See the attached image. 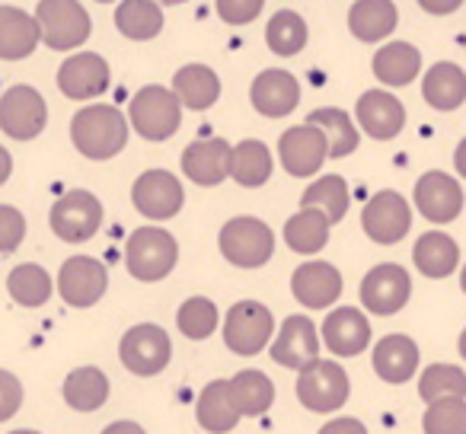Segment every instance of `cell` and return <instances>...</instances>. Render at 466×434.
I'll return each mask as SVG.
<instances>
[{
    "instance_id": "obj_22",
    "label": "cell",
    "mask_w": 466,
    "mask_h": 434,
    "mask_svg": "<svg viewBox=\"0 0 466 434\" xmlns=\"http://www.w3.org/2000/svg\"><path fill=\"white\" fill-rule=\"evenodd\" d=\"M249 103L259 116L266 118H285L300 106V84L291 71L281 67H266L256 74L253 86H249Z\"/></svg>"
},
{
    "instance_id": "obj_33",
    "label": "cell",
    "mask_w": 466,
    "mask_h": 434,
    "mask_svg": "<svg viewBox=\"0 0 466 434\" xmlns=\"http://www.w3.org/2000/svg\"><path fill=\"white\" fill-rule=\"evenodd\" d=\"M173 90L188 112H205L220 99V77L208 65H186L173 74Z\"/></svg>"
},
{
    "instance_id": "obj_48",
    "label": "cell",
    "mask_w": 466,
    "mask_h": 434,
    "mask_svg": "<svg viewBox=\"0 0 466 434\" xmlns=\"http://www.w3.org/2000/svg\"><path fill=\"white\" fill-rule=\"evenodd\" d=\"M419 7L431 16H447V14H457L463 7V0H419Z\"/></svg>"
},
{
    "instance_id": "obj_20",
    "label": "cell",
    "mask_w": 466,
    "mask_h": 434,
    "mask_svg": "<svg viewBox=\"0 0 466 434\" xmlns=\"http://www.w3.org/2000/svg\"><path fill=\"white\" fill-rule=\"evenodd\" d=\"M323 348L336 358H355L370 345V319L358 307H332L319 326Z\"/></svg>"
},
{
    "instance_id": "obj_7",
    "label": "cell",
    "mask_w": 466,
    "mask_h": 434,
    "mask_svg": "<svg viewBox=\"0 0 466 434\" xmlns=\"http://www.w3.org/2000/svg\"><path fill=\"white\" fill-rule=\"evenodd\" d=\"M103 201L86 188H67L55 198L48 211V227L65 243H86L103 227Z\"/></svg>"
},
{
    "instance_id": "obj_25",
    "label": "cell",
    "mask_w": 466,
    "mask_h": 434,
    "mask_svg": "<svg viewBox=\"0 0 466 434\" xmlns=\"http://www.w3.org/2000/svg\"><path fill=\"white\" fill-rule=\"evenodd\" d=\"M109 377H106L103 368L96 364H84V368H74L71 374L65 377V387H61V396H65L67 409L80 415L99 412V409L109 402Z\"/></svg>"
},
{
    "instance_id": "obj_28",
    "label": "cell",
    "mask_w": 466,
    "mask_h": 434,
    "mask_svg": "<svg viewBox=\"0 0 466 434\" xmlns=\"http://www.w3.org/2000/svg\"><path fill=\"white\" fill-rule=\"evenodd\" d=\"M329 230L332 221L317 207H300L298 214H291L285 221V230H281V240L291 253L298 256H317L326 249L329 243Z\"/></svg>"
},
{
    "instance_id": "obj_3",
    "label": "cell",
    "mask_w": 466,
    "mask_h": 434,
    "mask_svg": "<svg viewBox=\"0 0 466 434\" xmlns=\"http://www.w3.org/2000/svg\"><path fill=\"white\" fill-rule=\"evenodd\" d=\"M182 112L186 106L179 103L173 86H141L135 96L128 99V122L131 131L141 135L144 141H169L176 131L182 128Z\"/></svg>"
},
{
    "instance_id": "obj_46",
    "label": "cell",
    "mask_w": 466,
    "mask_h": 434,
    "mask_svg": "<svg viewBox=\"0 0 466 434\" xmlns=\"http://www.w3.org/2000/svg\"><path fill=\"white\" fill-rule=\"evenodd\" d=\"M23 396H26V389H23L20 377L14 370H0V421H10L20 412Z\"/></svg>"
},
{
    "instance_id": "obj_53",
    "label": "cell",
    "mask_w": 466,
    "mask_h": 434,
    "mask_svg": "<svg viewBox=\"0 0 466 434\" xmlns=\"http://www.w3.org/2000/svg\"><path fill=\"white\" fill-rule=\"evenodd\" d=\"M460 355H463V361H466V329H463V336H460Z\"/></svg>"
},
{
    "instance_id": "obj_39",
    "label": "cell",
    "mask_w": 466,
    "mask_h": 434,
    "mask_svg": "<svg viewBox=\"0 0 466 434\" xmlns=\"http://www.w3.org/2000/svg\"><path fill=\"white\" fill-rule=\"evenodd\" d=\"M307 39H310L307 20L300 14H294V10H279L266 26V45L272 48V55H279V58H294V55H300L307 48Z\"/></svg>"
},
{
    "instance_id": "obj_44",
    "label": "cell",
    "mask_w": 466,
    "mask_h": 434,
    "mask_svg": "<svg viewBox=\"0 0 466 434\" xmlns=\"http://www.w3.org/2000/svg\"><path fill=\"white\" fill-rule=\"evenodd\" d=\"M26 240V214L14 205H0V256H10Z\"/></svg>"
},
{
    "instance_id": "obj_15",
    "label": "cell",
    "mask_w": 466,
    "mask_h": 434,
    "mask_svg": "<svg viewBox=\"0 0 466 434\" xmlns=\"http://www.w3.org/2000/svg\"><path fill=\"white\" fill-rule=\"evenodd\" d=\"M319 348H323V338H319L317 323L307 313H294V317L281 319L279 332L268 345V355L281 368L304 370L319 358Z\"/></svg>"
},
{
    "instance_id": "obj_16",
    "label": "cell",
    "mask_w": 466,
    "mask_h": 434,
    "mask_svg": "<svg viewBox=\"0 0 466 434\" xmlns=\"http://www.w3.org/2000/svg\"><path fill=\"white\" fill-rule=\"evenodd\" d=\"M112 84V67L96 52H71L58 67V90L74 103H93Z\"/></svg>"
},
{
    "instance_id": "obj_31",
    "label": "cell",
    "mask_w": 466,
    "mask_h": 434,
    "mask_svg": "<svg viewBox=\"0 0 466 434\" xmlns=\"http://www.w3.org/2000/svg\"><path fill=\"white\" fill-rule=\"evenodd\" d=\"M400 10L393 0H355L349 10V29L358 42H383L393 35Z\"/></svg>"
},
{
    "instance_id": "obj_12",
    "label": "cell",
    "mask_w": 466,
    "mask_h": 434,
    "mask_svg": "<svg viewBox=\"0 0 466 434\" xmlns=\"http://www.w3.org/2000/svg\"><path fill=\"white\" fill-rule=\"evenodd\" d=\"M48 125V103L35 86L16 84L0 96V131L14 141H35Z\"/></svg>"
},
{
    "instance_id": "obj_43",
    "label": "cell",
    "mask_w": 466,
    "mask_h": 434,
    "mask_svg": "<svg viewBox=\"0 0 466 434\" xmlns=\"http://www.w3.org/2000/svg\"><path fill=\"white\" fill-rule=\"evenodd\" d=\"M421 428L425 434H466V399L444 396V399L428 402Z\"/></svg>"
},
{
    "instance_id": "obj_4",
    "label": "cell",
    "mask_w": 466,
    "mask_h": 434,
    "mask_svg": "<svg viewBox=\"0 0 466 434\" xmlns=\"http://www.w3.org/2000/svg\"><path fill=\"white\" fill-rule=\"evenodd\" d=\"M218 249L237 268H262L275 256V230L262 217L237 214L220 227Z\"/></svg>"
},
{
    "instance_id": "obj_13",
    "label": "cell",
    "mask_w": 466,
    "mask_h": 434,
    "mask_svg": "<svg viewBox=\"0 0 466 434\" xmlns=\"http://www.w3.org/2000/svg\"><path fill=\"white\" fill-rule=\"evenodd\" d=\"M279 160L281 169L294 179H310L323 169V163L329 160V141H326L323 128L310 122H300L294 128H288L279 141Z\"/></svg>"
},
{
    "instance_id": "obj_34",
    "label": "cell",
    "mask_w": 466,
    "mask_h": 434,
    "mask_svg": "<svg viewBox=\"0 0 466 434\" xmlns=\"http://www.w3.org/2000/svg\"><path fill=\"white\" fill-rule=\"evenodd\" d=\"M370 67L383 86H409L421 71V52L409 42H387L374 55Z\"/></svg>"
},
{
    "instance_id": "obj_38",
    "label": "cell",
    "mask_w": 466,
    "mask_h": 434,
    "mask_svg": "<svg viewBox=\"0 0 466 434\" xmlns=\"http://www.w3.org/2000/svg\"><path fill=\"white\" fill-rule=\"evenodd\" d=\"M307 122L323 128L326 141H329V160H342V156L355 154L358 150V125L351 122V116L345 109H336V106H323V109H313L307 116Z\"/></svg>"
},
{
    "instance_id": "obj_40",
    "label": "cell",
    "mask_w": 466,
    "mask_h": 434,
    "mask_svg": "<svg viewBox=\"0 0 466 434\" xmlns=\"http://www.w3.org/2000/svg\"><path fill=\"white\" fill-rule=\"evenodd\" d=\"M300 207H317V211H323L332 224L345 221V214H349V182L336 173L319 176L313 186L304 188Z\"/></svg>"
},
{
    "instance_id": "obj_6",
    "label": "cell",
    "mask_w": 466,
    "mask_h": 434,
    "mask_svg": "<svg viewBox=\"0 0 466 434\" xmlns=\"http://www.w3.org/2000/svg\"><path fill=\"white\" fill-rule=\"evenodd\" d=\"M294 389H298V399L307 412L332 415L349 402L351 380L342 364H336L332 358H317L304 370H298V387Z\"/></svg>"
},
{
    "instance_id": "obj_17",
    "label": "cell",
    "mask_w": 466,
    "mask_h": 434,
    "mask_svg": "<svg viewBox=\"0 0 466 434\" xmlns=\"http://www.w3.org/2000/svg\"><path fill=\"white\" fill-rule=\"evenodd\" d=\"M409 294H412V278L396 262L374 266L361 278V307L368 313H377V317L400 313L409 304Z\"/></svg>"
},
{
    "instance_id": "obj_5",
    "label": "cell",
    "mask_w": 466,
    "mask_h": 434,
    "mask_svg": "<svg viewBox=\"0 0 466 434\" xmlns=\"http://www.w3.org/2000/svg\"><path fill=\"white\" fill-rule=\"evenodd\" d=\"M220 332H224V345L230 348V355L256 358L259 351H266L272 345L279 326H275V317L266 304H259V300H237L224 313Z\"/></svg>"
},
{
    "instance_id": "obj_37",
    "label": "cell",
    "mask_w": 466,
    "mask_h": 434,
    "mask_svg": "<svg viewBox=\"0 0 466 434\" xmlns=\"http://www.w3.org/2000/svg\"><path fill=\"white\" fill-rule=\"evenodd\" d=\"M7 294L14 298V304L26 307V310H39L52 300V294H58V288L42 266L23 262L7 275Z\"/></svg>"
},
{
    "instance_id": "obj_36",
    "label": "cell",
    "mask_w": 466,
    "mask_h": 434,
    "mask_svg": "<svg viewBox=\"0 0 466 434\" xmlns=\"http://www.w3.org/2000/svg\"><path fill=\"white\" fill-rule=\"evenodd\" d=\"M116 29L131 42H150L163 33V7L157 0H118Z\"/></svg>"
},
{
    "instance_id": "obj_8",
    "label": "cell",
    "mask_w": 466,
    "mask_h": 434,
    "mask_svg": "<svg viewBox=\"0 0 466 434\" xmlns=\"http://www.w3.org/2000/svg\"><path fill=\"white\" fill-rule=\"evenodd\" d=\"M35 23L52 52H77L93 33V20L77 0H39Z\"/></svg>"
},
{
    "instance_id": "obj_2",
    "label": "cell",
    "mask_w": 466,
    "mask_h": 434,
    "mask_svg": "<svg viewBox=\"0 0 466 434\" xmlns=\"http://www.w3.org/2000/svg\"><path fill=\"white\" fill-rule=\"evenodd\" d=\"M176 262H179V240L167 227L144 224V227L131 230L128 243H125V268L135 281L154 285V281L169 278Z\"/></svg>"
},
{
    "instance_id": "obj_50",
    "label": "cell",
    "mask_w": 466,
    "mask_h": 434,
    "mask_svg": "<svg viewBox=\"0 0 466 434\" xmlns=\"http://www.w3.org/2000/svg\"><path fill=\"white\" fill-rule=\"evenodd\" d=\"M14 176V156H10L7 147H0V186Z\"/></svg>"
},
{
    "instance_id": "obj_49",
    "label": "cell",
    "mask_w": 466,
    "mask_h": 434,
    "mask_svg": "<svg viewBox=\"0 0 466 434\" xmlns=\"http://www.w3.org/2000/svg\"><path fill=\"white\" fill-rule=\"evenodd\" d=\"M99 434H147V431H144V425H137V421L118 419V421H112V425H106Z\"/></svg>"
},
{
    "instance_id": "obj_54",
    "label": "cell",
    "mask_w": 466,
    "mask_h": 434,
    "mask_svg": "<svg viewBox=\"0 0 466 434\" xmlns=\"http://www.w3.org/2000/svg\"><path fill=\"white\" fill-rule=\"evenodd\" d=\"M10 434H42V431H33V428H16V431H10Z\"/></svg>"
},
{
    "instance_id": "obj_29",
    "label": "cell",
    "mask_w": 466,
    "mask_h": 434,
    "mask_svg": "<svg viewBox=\"0 0 466 434\" xmlns=\"http://www.w3.org/2000/svg\"><path fill=\"white\" fill-rule=\"evenodd\" d=\"M230 399L243 419H259L275 406V383L266 370L243 368L230 377Z\"/></svg>"
},
{
    "instance_id": "obj_1",
    "label": "cell",
    "mask_w": 466,
    "mask_h": 434,
    "mask_svg": "<svg viewBox=\"0 0 466 434\" xmlns=\"http://www.w3.org/2000/svg\"><path fill=\"white\" fill-rule=\"evenodd\" d=\"M128 116L109 103H90L77 109V116L71 118V144L77 147L80 156L96 163H106L122 154L128 147Z\"/></svg>"
},
{
    "instance_id": "obj_47",
    "label": "cell",
    "mask_w": 466,
    "mask_h": 434,
    "mask_svg": "<svg viewBox=\"0 0 466 434\" xmlns=\"http://www.w3.org/2000/svg\"><path fill=\"white\" fill-rule=\"evenodd\" d=\"M317 434H368L364 421L351 419V415H339V419H329Z\"/></svg>"
},
{
    "instance_id": "obj_10",
    "label": "cell",
    "mask_w": 466,
    "mask_h": 434,
    "mask_svg": "<svg viewBox=\"0 0 466 434\" xmlns=\"http://www.w3.org/2000/svg\"><path fill=\"white\" fill-rule=\"evenodd\" d=\"M131 205L150 224L173 221L186 205V186L169 169H144L131 186Z\"/></svg>"
},
{
    "instance_id": "obj_52",
    "label": "cell",
    "mask_w": 466,
    "mask_h": 434,
    "mask_svg": "<svg viewBox=\"0 0 466 434\" xmlns=\"http://www.w3.org/2000/svg\"><path fill=\"white\" fill-rule=\"evenodd\" d=\"M160 7H179V4H186V0H157Z\"/></svg>"
},
{
    "instance_id": "obj_55",
    "label": "cell",
    "mask_w": 466,
    "mask_h": 434,
    "mask_svg": "<svg viewBox=\"0 0 466 434\" xmlns=\"http://www.w3.org/2000/svg\"><path fill=\"white\" fill-rule=\"evenodd\" d=\"M460 288H463V294H466V266H463V272H460Z\"/></svg>"
},
{
    "instance_id": "obj_24",
    "label": "cell",
    "mask_w": 466,
    "mask_h": 434,
    "mask_svg": "<svg viewBox=\"0 0 466 434\" xmlns=\"http://www.w3.org/2000/svg\"><path fill=\"white\" fill-rule=\"evenodd\" d=\"M42 29L35 14L0 4V61H23L39 48Z\"/></svg>"
},
{
    "instance_id": "obj_32",
    "label": "cell",
    "mask_w": 466,
    "mask_h": 434,
    "mask_svg": "<svg viewBox=\"0 0 466 434\" xmlns=\"http://www.w3.org/2000/svg\"><path fill=\"white\" fill-rule=\"evenodd\" d=\"M275 173V156L266 141L259 137H247V141L233 144L230 154V179L243 188H259L272 179Z\"/></svg>"
},
{
    "instance_id": "obj_14",
    "label": "cell",
    "mask_w": 466,
    "mask_h": 434,
    "mask_svg": "<svg viewBox=\"0 0 466 434\" xmlns=\"http://www.w3.org/2000/svg\"><path fill=\"white\" fill-rule=\"evenodd\" d=\"M361 227L380 247H393L412 227V207L393 188H380V192L370 195V201L361 211Z\"/></svg>"
},
{
    "instance_id": "obj_30",
    "label": "cell",
    "mask_w": 466,
    "mask_h": 434,
    "mask_svg": "<svg viewBox=\"0 0 466 434\" xmlns=\"http://www.w3.org/2000/svg\"><path fill=\"white\" fill-rule=\"evenodd\" d=\"M195 419L208 434H230L240 425L243 415L237 412L230 399V383L227 380H211L205 383V389L195 399Z\"/></svg>"
},
{
    "instance_id": "obj_42",
    "label": "cell",
    "mask_w": 466,
    "mask_h": 434,
    "mask_svg": "<svg viewBox=\"0 0 466 434\" xmlns=\"http://www.w3.org/2000/svg\"><path fill=\"white\" fill-rule=\"evenodd\" d=\"M419 396L425 402L444 399V396H460L466 399V374L453 364H428L421 370L419 380Z\"/></svg>"
},
{
    "instance_id": "obj_41",
    "label": "cell",
    "mask_w": 466,
    "mask_h": 434,
    "mask_svg": "<svg viewBox=\"0 0 466 434\" xmlns=\"http://www.w3.org/2000/svg\"><path fill=\"white\" fill-rule=\"evenodd\" d=\"M218 326H220V310L211 298L195 294V298L182 300L179 310H176V329L186 338H192V342L211 338L218 332Z\"/></svg>"
},
{
    "instance_id": "obj_18",
    "label": "cell",
    "mask_w": 466,
    "mask_h": 434,
    "mask_svg": "<svg viewBox=\"0 0 466 434\" xmlns=\"http://www.w3.org/2000/svg\"><path fill=\"white\" fill-rule=\"evenodd\" d=\"M291 294L304 310H332L342 298V272L332 262H300L291 275Z\"/></svg>"
},
{
    "instance_id": "obj_19",
    "label": "cell",
    "mask_w": 466,
    "mask_h": 434,
    "mask_svg": "<svg viewBox=\"0 0 466 434\" xmlns=\"http://www.w3.org/2000/svg\"><path fill=\"white\" fill-rule=\"evenodd\" d=\"M230 154L233 147L224 137H198L182 150V176L201 188L220 186L224 179H230Z\"/></svg>"
},
{
    "instance_id": "obj_45",
    "label": "cell",
    "mask_w": 466,
    "mask_h": 434,
    "mask_svg": "<svg viewBox=\"0 0 466 434\" xmlns=\"http://www.w3.org/2000/svg\"><path fill=\"white\" fill-rule=\"evenodd\" d=\"M214 7L227 26H247L262 14L266 0H214Z\"/></svg>"
},
{
    "instance_id": "obj_27",
    "label": "cell",
    "mask_w": 466,
    "mask_h": 434,
    "mask_svg": "<svg viewBox=\"0 0 466 434\" xmlns=\"http://www.w3.org/2000/svg\"><path fill=\"white\" fill-rule=\"evenodd\" d=\"M421 96L438 112L460 109L466 103V71L453 61H438L421 77Z\"/></svg>"
},
{
    "instance_id": "obj_35",
    "label": "cell",
    "mask_w": 466,
    "mask_h": 434,
    "mask_svg": "<svg viewBox=\"0 0 466 434\" xmlns=\"http://www.w3.org/2000/svg\"><path fill=\"white\" fill-rule=\"evenodd\" d=\"M412 262L425 278H447L460 266V247L453 243V237L431 230V234H421L415 240Z\"/></svg>"
},
{
    "instance_id": "obj_11",
    "label": "cell",
    "mask_w": 466,
    "mask_h": 434,
    "mask_svg": "<svg viewBox=\"0 0 466 434\" xmlns=\"http://www.w3.org/2000/svg\"><path fill=\"white\" fill-rule=\"evenodd\" d=\"M58 298L74 310H90L109 291V268L96 259V256H71L61 262L58 278Z\"/></svg>"
},
{
    "instance_id": "obj_21",
    "label": "cell",
    "mask_w": 466,
    "mask_h": 434,
    "mask_svg": "<svg viewBox=\"0 0 466 434\" xmlns=\"http://www.w3.org/2000/svg\"><path fill=\"white\" fill-rule=\"evenodd\" d=\"M412 198L421 217H428L431 224H451L463 211V188H460V182L453 176L441 173V169L419 176Z\"/></svg>"
},
{
    "instance_id": "obj_26",
    "label": "cell",
    "mask_w": 466,
    "mask_h": 434,
    "mask_svg": "<svg viewBox=\"0 0 466 434\" xmlns=\"http://www.w3.org/2000/svg\"><path fill=\"white\" fill-rule=\"evenodd\" d=\"M419 370V345L402 332L383 336L374 345V374L383 383H409Z\"/></svg>"
},
{
    "instance_id": "obj_51",
    "label": "cell",
    "mask_w": 466,
    "mask_h": 434,
    "mask_svg": "<svg viewBox=\"0 0 466 434\" xmlns=\"http://www.w3.org/2000/svg\"><path fill=\"white\" fill-rule=\"evenodd\" d=\"M453 167H457V173L466 179V137L457 144V150H453Z\"/></svg>"
},
{
    "instance_id": "obj_9",
    "label": "cell",
    "mask_w": 466,
    "mask_h": 434,
    "mask_svg": "<svg viewBox=\"0 0 466 434\" xmlns=\"http://www.w3.org/2000/svg\"><path fill=\"white\" fill-rule=\"evenodd\" d=\"M118 361L135 377H157L173 361V338L163 326L137 323L118 342Z\"/></svg>"
},
{
    "instance_id": "obj_56",
    "label": "cell",
    "mask_w": 466,
    "mask_h": 434,
    "mask_svg": "<svg viewBox=\"0 0 466 434\" xmlns=\"http://www.w3.org/2000/svg\"><path fill=\"white\" fill-rule=\"evenodd\" d=\"M96 4H118V0H96Z\"/></svg>"
},
{
    "instance_id": "obj_23",
    "label": "cell",
    "mask_w": 466,
    "mask_h": 434,
    "mask_svg": "<svg viewBox=\"0 0 466 434\" xmlns=\"http://www.w3.org/2000/svg\"><path fill=\"white\" fill-rule=\"evenodd\" d=\"M355 118L358 128L374 137V141H393L406 128V106L390 90H368L358 96Z\"/></svg>"
}]
</instances>
